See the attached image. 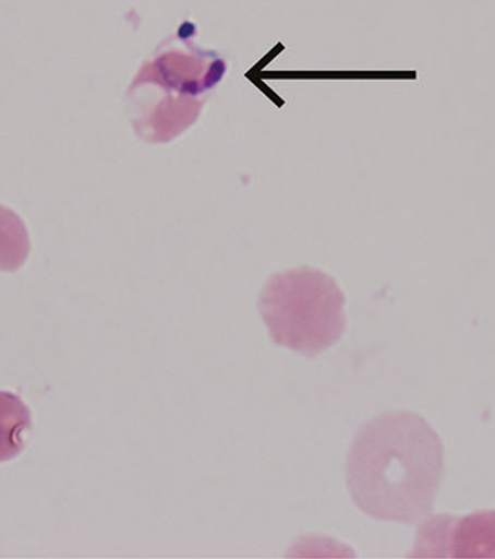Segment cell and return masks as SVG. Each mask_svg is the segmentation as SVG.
Here are the masks:
<instances>
[{
    "mask_svg": "<svg viewBox=\"0 0 495 559\" xmlns=\"http://www.w3.org/2000/svg\"><path fill=\"white\" fill-rule=\"evenodd\" d=\"M445 473V449L421 415L394 411L359 430L347 457V486L362 513L413 525L433 511Z\"/></svg>",
    "mask_w": 495,
    "mask_h": 559,
    "instance_id": "cell-1",
    "label": "cell"
},
{
    "mask_svg": "<svg viewBox=\"0 0 495 559\" xmlns=\"http://www.w3.org/2000/svg\"><path fill=\"white\" fill-rule=\"evenodd\" d=\"M221 56L195 47H161L143 63L126 91L135 133L147 143H167L198 121L207 98L221 83Z\"/></svg>",
    "mask_w": 495,
    "mask_h": 559,
    "instance_id": "cell-2",
    "label": "cell"
},
{
    "mask_svg": "<svg viewBox=\"0 0 495 559\" xmlns=\"http://www.w3.org/2000/svg\"><path fill=\"white\" fill-rule=\"evenodd\" d=\"M346 298L330 275L301 266L273 275L258 309L275 345L309 357L330 349L346 333Z\"/></svg>",
    "mask_w": 495,
    "mask_h": 559,
    "instance_id": "cell-3",
    "label": "cell"
},
{
    "mask_svg": "<svg viewBox=\"0 0 495 559\" xmlns=\"http://www.w3.org/2000/svg\"><path fill=\"white\" fill-rule=\"evenodd\" d=\"M434 555L450 558H495V510L474 511L461 519L438 516L425 528Z\"/></svg>",
    "mask_w": 495,
    "mask_h": 559,
    "instance_id": "cell-4",
    "label": "cell"
},
{
    "mask_svg": "<svg viewBox=\"0 0 495 559\" xmlns=\"http://www.w3.org/2000/svg\"><path fill=\"white\" fill-rule=\"evenodd\" d=\"M31 411L19 395L0 391V462L23 451V435L31 429Z\"/></svg>",
    "mask_w": 495,
    "mask_h": 559,
    "instance_id": "cell-5",
    "label": "cell"
},
{
    "mask_svg": "<svg viewBox=\"0 0 495 559\" xmlns=\"http://www.w3.org/2000/svg\"><path fill=\"white\" fill-rule=\"evenodd\" d=\"M31 253V237L25 222L10 207L0 205V271L14 273Z\"/></svg>",
    "mask_w": 495,
    "mask_h": 559,
    "instance_id": "cell-6",
    "label": "cell"
}]
</instances>
